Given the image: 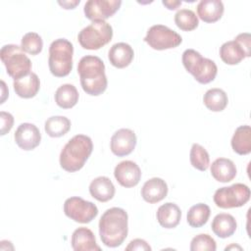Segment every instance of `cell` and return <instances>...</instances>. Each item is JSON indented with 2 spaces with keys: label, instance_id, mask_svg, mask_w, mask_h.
Wrapping results in <instances>:
<instances>
[{
  "label": "cell",
  "instance_id": "15",
  "mask_svg": "<svg viewBox=\"0 0 251 251\" xmlns=\"http://www.w3.org/2000/svg\"><path fill=\"white\" fill-rule=\"evenodd\" d=\"M168 194V185L163 178L152 177L145 181L141 188L142 198L150 203H158L162 201Z\"/></svg>",
  "mask_w": 251,
  "mask_h": 251
},
{
  "label": "cell",
  "instance_id": "34",
  "mask_svg": "<svg viewBox=\"0 0 251 251\" xmlns=\"http://www.w3.org/2000/svg\"><path fill=\"white\" fill-rule=\"evenodd\" d=\"M0 119H1V135H5L8 133L14 125V117L12 114L8 112L1 111L0 112Z\"/></svg>",
  "mask_w": 251,
  "mask_h": 251
},
{
  "label": "cell",
  "instance_id": "33",
  "mask_svg": "<svg viewBox=\"0 0 251 251\" xmlns=\"http://www.w3.org/2000/svg\"><path fill=\"white\" fill-rule=\"evenodd\" d=\"M217 244L215 239L206 233L194 236L190 242L191 251H215Z\"/></svg>",
  "mask_w": 251,
  "mask_h": 251
},
{
  "label": "cell",
  "instance_id": "28",
  "mask_svg": "<svg viewBox=\"0 0 251 251\" xmlns=\"http://www.w3.org/2000/svg\"><path fill=\"white\" fill-rule=\"evenodd\" d=\"M71 128V121L64 116H52L48 118L44 125L46 133L51 137H61Z\"/></svg>",
  "mask_w": 251,
  "mask_h": 251
},
{
  "label": "cell",
  "instance_id": "24",
  "mask_svg": "<svg viewBox=\"0 0 251 251\" xmlns=\"http://www.w3.org/2000/svg\"><path fill=\"white\" fill-rule=\"evenodd\" d=\"M211 227L217 236L226 238L235 232L237 224L233 216L226 213H221L215 216Z\"/></svg>",
  "mask_w": 251,
  "mask_h": 251
},
{
  "label": "cell",
  "instance_id": "9",
  "mask_svg": "<svg viewBox=\"0 0 251 251\" xmlns=\"http://www.w3.org/2000/svg\"><path fill=\"white\" fill-rule=\"evenodd\" d=\"M144 41L155 50H166L177 47L182 42V38L166 25H154L147 30Z\"/></svg>",
  "mask_w": 251,
  "mask_h": 251
},
{
  "label": "cell",
  "instance_id": "7",
  "mask_svg": "<svg viewBox=\"0 0 251 251\" xmlns=\"http://www.w3.org/2000/svg\"><path fill=\"white\" fill-rule=\"evenodd\" d=\"M113 37V28L105 21H94L82 28L77 40L80 46L86 50H98L108 44Z\"/></svg>",
  "mask_w": 251,
  "mask_h": 251
},
{
  "label": "cell",
  "instance_id": "36",
  "mask_svg": "<svg viewBox=\"0 0 251 251\" xmlns=\"http://www.w3.org/2000/svg\"><path fill=\"white\" fill-rule=\"evenodd\" d=\"M79 0H71V1H58V4L62 6L64 9L70 10V9H75L76 5L79 4Z\"/></svg>",
  "mask_w": 251,
  "mask_h": 251
},
{
  "label": "cell",
  "instance_id": "27",
  "mask_svg": "<svg viewBox=\"0 0 251 251\" xmlns=\"http://www.w3.org/2000/svg\"><path fill=\"white\" fill-rule=\"evenodd\" d=\"M228 98L221 88H211L203 96V103L207 109L213 112H221L227 106Z\"/></svg>",
  "mask_w": 251,
  "mask_h": 251
},
{
  "label": "cell",
  "instance_id": "22",
  "mask_svg": "<svg viewBox=\"0 0 251 251\" xmlns=\"http://www.w3.org/2000/svg\"><path fill=\"white\" fill-rule=\"evenodd\" d=\"M89 192L96 200L100 202H107L114 197L116 189L109 177L98 176L90 182Z\"/></svg>",
  "mask_w": 251,
  "mask_h": 251
},
{
  "label": "cell",
  "instance_id": "31",
  "mask_svg": "<svg viewBox=\"0 0 251 251\" xmlns=\"http://www.w3.org/2000/svg\"><path fill=\"white\" fill-rule=\"evenodd\" d=\"M175 24L181 30L191 31L198 26L199 21L192 10L180 9L175 15Z\"/></svg>",
  "mask_w": 251,
  "mask_h": 251
},
{
  "label": "cell",
  "instance_id": "32",
  "mask_svg": "<svg viewBox=\"0 0 251 251\" xmlns=\"http://www.w3.org/2000/svg\"><path fill=\"white\" fill-rule=\"evenodd\" d=\"M21 47L25 52L30 55H37L42 51L43 40L38 33L27 32L22 38Z\"/></svg>",
  "mask_w": 251,
  "mask_h": 251
},
{
  "label": "cell",
  "instance_id": "13",
  "mask_svg": "<svg viewBox=\"0 0 251 251\" xmlns=\"http://www.w3.org/2000/svg\"><path fill=\"white\" fill-rule=\"evenodd\" d=\"M14 137L17 145L25 151L33 150L41 141V133L38 127L29 123L21 124L16 129Z\"/></svg>",
  "mask_w": 251,
  "mask_h": 251
},
{
  "label": "cell",
  "instance_id": "11",
  "mask_svg": "<svg viewBox=\"0 0 251 251\" xmlns=\"http://www.w3.org/2000/svg\"><path fill=\"white\" fill-rule=\"evenodd\" d=\"M121 0H88L84 4L85 17L94 21H105L112 17L121 7Z\"/></svg>",
  "mask_w": 251,
  "mask_h": 251
},
{
  "label": "cell",
  "instance_id": "19",
  "mask_svg": "<svg viewBox=\"0 0 251 251\" xmlns=\"http://www.w3.org/2000/svg\"><path fill=\"white\" fill-rule=\"evenodd\" d=\"M14 90L21 98L28 99L34 97L40 88V80L36 74L29 73L27 75L14 80Z\"/></svg>",
  "mask_w": 251,
  "mask_h": 251
},
{
  "label": "cell",
  "instance_id": "10",
  "mask_svg": "<svg viewBox=\"0 0 251 251\" xmlns=\"http://www.w3.org/2000/svg\"><path fill=\"white\" fill-rule=\"evenodd\" d=\"M64 213L68 218L76 223L88 224L97 217L98 208L90 201L74 196L65 201Z\"/></svg>",
  "mask_w": 251,
  "mask_h": 251
},
{
  "label": "cell",
  "instance_id": "30",
  "mask_svg": "<svg viewBox=\"0 0 251 251\" xmlns=\"http://www.w3.org/2000/svg\"><path fill=\"white\" fill-rule=\"evenodd\" d=\"M190 163L198 171L205 172L210 165V156L207 150L198 143H193L189 154Z\"/></svg>",
  "mask_w": 251,
  "mask_h": 251
},
{
  "label": "cell",
  "instance_id": "5",
  "mask_svg": "<svg viewBox=\"0 0 251 251\" xmlns=\"http://www.w3.org/2000/svg\"><path fill=\"white\" fill-rule=\"evenodd\" d=\"M182 64L185 70L201 84L213 81L217 75L218 68L216 63L202 55L194 49H186L182 53Z\"/></svg>",
  "mask_w": 251,
  "mask_h": 251
},
{
  "label": "cell",
  "instance_id": "12",
  "mask_svg": "<svg viewBox=\"0 0 251 251\" xmlns=\"http://www.w3.org/2000/svg\"><path fill=\"white\" fill-rule=\"evenodd\" d=\"M136 141V135L133 130L129 128L118 129L111 137V151L118 157L127 156L134 150Z\"/></svg>",
  "mask_w": 251,
  "mask_h": 251
},
{
  "label": "cell",
  "instance_id": "37",
  "mask_svg": "<svg viewBox=\"0 0 251 251\" xmlns=\"http://www.w3.org/2000/svg\"><path fill=\"white\" fill-rule=\"evenodd\" d=\"M163 5L166 6L169 10H176L181 5V1L178 0H170V1H162Z\"/></svg>",
  "mask_w": 251,
  "mask_h": 251
},
{
  "label": "cell",
  "instance_id": "4",
  "mask_svg": "<svg viewBox=\"0 0 251 251\" xmlns=\"http://www.w3.org/2000/svg\"><path fill=\"white\" fill-rule=\"evenodd\" d=\"M73 54L74 45L66 38H58L50 44L48 66L54 76L63 77L71 73Z\"/></svg>",
  "mask_w": 251,
  "mask_h": 251
},
{
  "label": "cell",
  "instance_id": "2",
  "mask_svg": "<svg viewBox=\"0 0 251 251\" xmlns=\"http://www.w3.org/2000/svg\"><path fill=\"white\" fill-rule=\"evenodd\" d=\"M77 74L83 91L91 96L102 94L108 85L104 62L97 56L86 55L77 64Z\"/></svg>",
  "mask_w": 251,
  "mask_h": 251
},
{
  "label": "cell",
  "instance_id": "6",
  "mask_svg": "<svg viewBox=\"0 0 251 251\" xmlns=\"http://www.w3.org/2000/svg\"><path fill=\"white\" fill-rule=\"evenodd\" d=\"M0 58L7 74L14 80L27 75L31 71L29 58L25 54L22 47L17 44L4 45L0 50Z\"/></svg>",
  "mask_w": 251,
  "mask_h": 251
},
{
  "label": "cell",
  "instance_id": "14",
  "mask_svg": "<svg viewBox=\"0 0 251 251\" xmlns=\"http://www.w3.org/2000/svg\"><path fill=\"white\" fill-rule=\"evenodd\" d=\"M114 176L122 186L129 188L138 184L141 178V171L136 163L126 160L116 166Z\"/></svg>",
  "mask_w": 251,
  "mask_h": 251
},
{
  "label": "cell",
  "instance_id": "1",
  "mask_svg": "<svg viewBox=\"0 0 251 251\" xmlns=\"http://www.w3.org/2000/svg\"><path fill=\"white\" fill-rule=\"evenodd\" d=\"M128 232L127 213L118 207L104 212L99 220V235L102 243L107 247L120 246L126 238Z\"/></svg>",
  "mask_w": 251,
  "mask_h": 251
},
{
  "label": "cell",
  "instance_id": "39",
  "mask_svg": "<svg viewBox=\"0 0 251 251\" xmlns=\"http://www.w3.org/2000/svg\"><path fill=\"white\" fill-rule=\"evenodd\" d=\"M234 248H237V249L241 250V247H240V246H237V245H234V244H232V245H230V246H227V247H226V250H229V249H234Z\"/></svg>",
  "mask_w": 251,
  "mask_h": 251
},
{
  "label": "cell",
  "instance_id": "35",
  "mask_svg": "<svg viewBox=\"0 0 251 251\" xmlns=\"http://www.w3.org/2000/svg\"><path fill=\"white\" fill-rule=\"evenodd\" d=\"M126 251L129 250H139V251H150L151 250V246L144 240V239H140V238H135L133 240H131L128 245L126 247Z\"/></svg>",
  "mask_w": 251,
  "mask_h": 251
},
{
  "label": "cell",
  "instance_id": "3",
  "mask_svg": "<svg viewBox=\"0 0 251 251\" xmlns=\"http://www.w3.org/2000/svg\"><path fill=\"white\" fill-rule=\"evenodd\" d=\"M93 150V143L89 136L76 134L64 146L60 154V166L69 173L79 171L88 160Z\"/></svg>",
  "mask_w": 251,
  "mask_h": 251
},
{
  "label": "cell",
  "instance_id": "23",
  "mask_svg": "<svg viewBox=\"0 0 251 251\" xmlns=\"http://www.w3.org/2000/svg\"><path fill=\"white\" fill-rule=\"evenodd\" d=\"M237 174L234 163L226 158H218L211 165L212 176L220 182L231 181Z\"/></svg>",
  "mask_w": 251,
  "mask_h": 251
},
{
  "label": "cell",
  "instance_id": "17",
  "mask_svg": "<svg viewBox=\"0 0 251 251\" xmlns=\"http://www.w3.org/2000/svg\"><path fill=\"white\" fill-rule=\"evenodd\" d=\"M134 52L132 47L126 42L115 43L108 52L110 63L118 69L127 67L132 62Z\"/></svg>",
  "mask_w": 251,
  "mask_h": 251
},
{
  "label": "cell",
  "instance_id": "38",
  "mask_svg": "<svg viewBox=\"0 0 251 251\" xmlns=\"http://www.w3.org/2000/svg\"><path fill=\"white\" fill-rule=\"evenodd\" d=\"M1 85H2V98H1V102L0 103L2 104V103H4L6 97L9 95V92H5V89H7V87H6V84H5V82L3 80H1Z\"/></svg>",
  "mask_w": 251,
  "mask_h": 251
},
{
  "label": "cell",
  "instance_id": "25",
  "mask_svg": "<svg viewBox=\"0 0 251 251\" xmlns=\"http://www.w3.org/2000/svg\"><path fill=\"white\" fill-rule=\"evenodd\" d=\"M231 147L238 155H247L251 152V127L247 125L238 126L231 138Z\"/></svg>",
  "mask_w": 251,
  "mask_h": 251
},
{
  "label": "cell",
  "instance_id": "8",
  "mask_svg": "<svg viewBox=\"0 0 251 251\" xmlns=\"http://www.w3.org/2000/svg\"><path fill=\"white\" fill-rule=\"evenodd\" d=\"M250 188L243 183H234L217 189L214 194V202L222 209L238 208L245 205L250 199Z\"/></svg>",
  "mask_w": 251,
  "mask_h": 251
},
{
  "label": "cell",
  "instance_id": "26",
  "mask_svg": "<svg viewBox=\"0 0 251 251\" xmlns=\"http://www.w3.org/2000/svg\"><path fill=\"white\" fill-rule=\"evenodd\" d=\"M55 102L62 109H71L78 101L79 94L75 85L66 83L61 85L55 92Z\"/></svg>",
  "mask_w": 251,
  "mask_h": 251
},
{
  "label": "cell",
  "instance_id": "29",
  "mask_svg": "<svg viewBox=\"0 0 251 251\" xmlns=\"http://www.w3.org/2000/svg\"><path fill=\"white\" fill-rule=\"evenodd\" d=\"M211 210L207 204H195L187 212V223L191 227H201L208 222Z\"/></svg>",
  "mask_w": 251,
  "mask_h": 251
},
{
  "label": "cell",
  "instance_id": "20",
  "mask_svg": "<svg viewBox=\"0 0 251 251\" xmlns=\"http://www.w3.org/2000/svg\"><path fill=\"white\" fill-rule=\"evenodd\" d=\"M156 216L161 226L165 228H174L180 222L181 211L176 204L168 202L158 208Z\"/></svg>",
  "mask_w": 251,
  "mask_h": 251
},
{
  "label": "cell",
  "instance_id": "16",
  "mask_svg": "<svg viewBox=\"0 0 251 251\" xmlns=\"http://www.w3.org/2000/svg\"><path fill=\"white\" fill-rule=\"evenodd\" d=\"M72 247L75 251H100V246L97 245L94 233L91 229L81 226L76 228L71 239Z\"/></svg>",
  "mask_w": 251,
  "mask_h": 251
},
{
  "label": "cell",
  "instance_id": "21",
  "mask_svg": "<svg viewBox=\"0 0 251 251\" xmlns=\"http://www.w3.org/2000/svg\"><path fill=\"white\" fill-rule=\"evenodd\" d=\"M224 4L221 0H201L197 5V14L205 23H216L224 14Z\"/></svg>",
  "mask_w": 251,
  "mask_h": 251
},
{
  "label": "cell",
  "instance_id": "18",
  "mask_svg": "<svg viewBox=\"0 0 251 251\" xmlns=\"http://www.w3.org/2000/svg\"><path fill=\"white\" fill-rule=\"evenodd\" d=\"M250 56L251 54L235 39L225 42L220 48V57L226 65H237L244 58Z\"/></svg>",
  "mask_w": 251,
  "mask_h": 251
}]
</instances>
